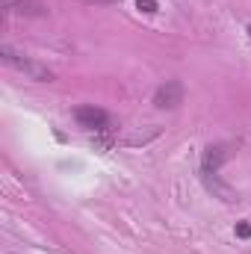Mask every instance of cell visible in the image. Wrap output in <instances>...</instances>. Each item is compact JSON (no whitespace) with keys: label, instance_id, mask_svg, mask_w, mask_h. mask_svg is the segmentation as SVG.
<instances>
[{"label":"cell","instance_id":"1","mask_svg":"<svg viewBox=\"0 0 251 254\" xmlns=\"http://www.w3.org/2000/svg\"><path fill=\"white\" fill-rule=\"evenodd\" d=\"M0 57H3V63L6 65H12V68H18L21 74H30L33 80H39V83H51L54 80V71H48V68H42V65H36V63H30V60H21V57H15L6 45L0 48Z\"/></svg>","mask_w":251,"mask_h":254},{"label":"cell","instance_id":"3","mask_svg":"<svg viewBox=\"0 0 251 254\" xmlns=\"http://www.w3.org/2000/svg\"><path fill=\"white\" fill-rule=\"evenodd\" d=\"M74 119H77V125L86 127V130H107L110 127V116L104 110H98V107H77Z\"/></svg>","mask_w":251,"mask_h":254},{"label":"cell","instance_id":"7","mask_svg":"<svg viewBox=\"0 0 251 254\" xmlns=\"http://www.w3.org/2000/svg\"><path fill=\"white\" fill-rule=\"evenodd\" d=\"M154 136H157V130H151V133H136V136L127 139V145H142V142H148V139H154Z\"/></svg>","mask_w":251,"mask_h":254},{"label":"cell","instance_id":"9","mask_svg":"<svg viewBox=\"0 0 251 254\" xmlns=\"http://www.w3.org/2000/svg\"><path fill=\"white\" fill-rule=\"evenodd\" d=\"M237 237H240V240H249L251 237V225L249 222H240V225H237Z\"/></svg>","mask_w":251,"mask_h":254},{"label":"cell","instance_id":"6","mask_svg":"<svg viewBox=\"0 0 251 254\" xmlns=\"http://www.w3.org/2000/svg\"><path fill=\"white\" fill-rule=\"evenodd\" d=\"M228 160V145H210L201 160V172H219L222 163Z\"/></svg>","mask_w":251,"mask_h":254},{"label":"cell","instance_id":"8","mask_svg":"<svg viewBox=\"0 0 251 254\" xmlns=\"http://www.w3.org/2000/svg\"><path fill=\"white\" fill-rule=\"evenodd\" d=\"M136 6H139L142 12H148V15L157 12V0H136Z\"/></svg>","mask_w":251,"mask_h":254},{"label":"cell","instance_id":"2","mask_svg":"<svg viewBox=\"0 0 251 254\" xmlns=\"http://www.w3.org/2000/svg\"><path fill=\"white\" fill-rule=\"evenodd\" d=\"M181 104H184V86H181V80H166L157 89V95H154V107L157 110H175Z\"/></svg>","mask_w":251,"mask_h":254},{"label":"cell","instance_id":"5","mask_svg":"<svg viewBox=\"0 0 251 254\" xmlns=\"http://www.w3.org/2000/svg\"><path fill=\"white\" fill-rule=\"evenodd\" d=\"M3 9H12L18 15H30V18H45L48 15V6L39 3V0H0Z\"/></svg>","mask_w":251,"mask_h":254},{"label":"cell","instance_id":"4","mask_svg":"<svg viewBox=\"0 0 251 254\" xmlns=\"http://www.w3.org/2000/svg\"><path fill=\"white\" fill-rule=\"evenodd\" d=\"M201 181H204L207 192H213V198H219V201H225V204H234V201H237V192L231 190L225 181H219L216 172H201Z\"/></svg>","mask_w":251,"mask_h":254},{"label":"cell","instance_id":"10","mask_svg":"<svg viewBox=\"0 0 251 254\" xmlns=\"http://www.w3.org/2000/svg\"><path fill=\"white\" fill-rule=\"evenodd\" d=\"M249 36H251V27H249Z\"/></svg>","mask_w":251,"mask_h":254}]
</instances>
